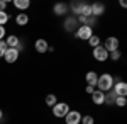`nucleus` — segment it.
<instances>
[{
	"instance_id": "f257e3e1",
	"label": "nucleus",
	"mask_w": 127,
	"mask_h": 124,
	"mask_svg": "<svg viewBox=\"0 0 127 124\" xmlns=\"http://www.w3.org/2000/svg\"><path fill=\"white\" fill-rule=\"evenodd\" d=\"M112 87H114V76L110 75V73H102V75H98V80H97V90L100 92H108V90H112Z\"/></svg>"
},
{
	"instance_id": "f03ea898",
	"label": "nucleus",
	"mask_w": 127,
	"mask_h": 124,
	"mask_svg": "<svg viewBox=\"0 0 127 124\" xmlns=\"http://www.w3.org/2000/svg\"><path fill=\"white\" fill-rule=\"evenodd\" d=\"M51 109H53V116L58 117V119H63V117L71 111L68 102H58V104L54 105V107H51Z\"/></svg>"
},
{
	"instance_id": "7ed1b4c3",
	"label": "nucleus",
	"mask_w": 127,
	"mask_h": 124,
	"mask_svg": "<svg viewBox=\"0 0 127 124\" xmlns=\"http://www.w3.org/2000/svg\"><path fill=\"white\" fill-rule=\"evenodd\" d=\"M75 36L81 41H88V39L93 36V29L88 27V26H78L76 31H75Z\"/></svg>"
},
{
	"instance_id": "20e7f679",
	"label": "nucleus",
	"mask_w": 127,
	"mask_h": 124,
	"mask_svg": "<svg viewBox=\"0 0 127 124\" xmlns=\"http://www.w3.org/2000/svg\"><path fill=\"white\" fill-rule=\"evenodd\" d=\"M119 46H120V41H119V38H115V36H108V38L105 39V43H103V48H105L107 53L117 51Z\"/></svg>"
},
{
	"instance_id": "39448f33",
	"label": "nucleus",
	"mask_w": 127,
	"mask_h": 124,
	"mask_svg": "<svg viewBox=\"0 0 127 124\" xmlns=\"http://www.w3.org/2000/svg\"><path fill=\"white\" fill-rule=\"evenodd\" d=\"M92 56L95 58L97 61H100V63H103V61H107L108 60V53L105 51V48L100 44V46H97V48L92 49Z\"/></svg>"
},
{
	"instance_id": "423d86ee",
	"label": "nucleus",
	"mask_w": 127,
	"mask_h": 124,
	"mask_svg": "<svg viewBox=\"0 0 127 124\" xmlns=\"http://www.w3.org/2000/svg\"><path fill=\"white\" fill-rule=\"evenodd\" d=\"M112 92L117 97H127V83L124 80H119V82H114V87H112Z\"/></svg>"
},
{
	"instance_id": "0eeeda50",
	"label": "nucleus",
	"mask_w": 127,
	"mask_h": 124,
	"mask_svg": "<svg viewBox=\"0 0 127 124\" xmlns=\"http://www.w3.org/2000/svg\"><path fill=\"white\" fill-rule=\"evenodd\" d=\"M81 112H78V111H69L68 114L64 116V123L66 124H80L81 123Z\"/></svg>"
},
{
	"instance_id": "6e6552de",
	"label": "nucleus",
	"mask_w": 127,
	"mask_h": 124,
	"mask_svg": "<svg viewBox=\"0 0 127 124\" xmlns=\"http://www.w3.org/2000/svg\"><path fill=\"white\" fill-rule=\"evenodd\" d=\"M90 9H92V15H93V17H100V15L105 14V3H102V2H93V3H90Z\"/></svg>"
},
{
	"instance_id": "1a4fd4ad",
	"label": "nucleus",
	"mask_w": 127,
	"mask_h": 124,
	"mask_svg": "<svg viewBox=\"0 0 127 124\" xmlns=\"http://www.w3.org/2000/svg\"><path fill=\"white\" fill-rule=\"evenodd\" d=\"M34 49H36L39 55H44V53H48V49H49V43L44 38L36 39V43H34Z\"/></svg>"
},
{
	"instance_id": "9d476101",
	"label": "nucleus",
	"mask_w": 127,
	"mask_h": 124,
	"mask_svg": "<svg viewBox=\"0 0 127 124\" xmlns=\"http://www.w3.org/2000/svg\"><path fill=\"white\" fill-rule=\"evenodd\" d=\"M3 60H5L7 63H15V61L19 60V51L15 48H9L5 51V55H3Z\"/></svg>"
},
{
	"instance_id": "9b49d317",
	"label": "nucleus",
	"mask_w": 127,
	"mask_h": 124,
	"mask_svg": "<svg viewBox=\"0 0 127 124\" xmlns=\"http://www.w3.org/2000/svg\"><path fill=\"white\" fill-rule=\"evenodd\" d=\"M92 100H93V104H95V105H103V104H105V94L100 92V90H93V94H92Z\"/></svg>"
},
{
	"instance_id": "f8f14e48",
	"label": "nucleus",
	"mask_w": 127,
	"mask_h": 124,
	"mask_svg": "<svg viewBox=\"0 0 127 124\" xmlns=\"http://www.w3.org/2000/svg\"><path fill=\"white\" fill-rule=\"evenodd\" d=\"M68 10H69L68 3H64V2H58V3H54V7H53V12H54L56 15H64Z\"/></svg>"
},
{
	"instance_id": "ddd939ff",
	"label": "nucleus",
	"mask_w": 127,
	"mask_h": 124,
	"mask_svg": "<svg viewBox=\"0 0 127 124\" xmlns=\"http://www.w3.org/2000/svg\"><path fill=\"white\" fill-rule=\"evenodd\" d=\"M3 41H5V44H7V48H17V46L20 44L19 36H15V34H10V36H7Z\"/></svg>"
},
{
	"instance_id": "4468645a",
	"label": "nucleus",
	"mask_w": 127,
	"mask_h": 124,
	"mask_svg": "<svg viewBox=\"0 0 127 124\" xmlns=\"http://www.w3.org/2000/svg\"><path fill=\"white\" fill-rule=\"evenodd\" d=\"M15 9H19V12H26V10L31 7V2L29 0H14L12 2Z\"/></svg>"
},
{
	"instance_id": "2eb2a0df",
	"label": "nucleus",
	"mask_w": 127,
	"mask_h": 124,
	"mask_svg": "<svg viewBox=\"0 0 127 124\" xmlns=\"http://www.w3.org/2000/svg\"><path fill=\"white\" fill-rule=\"evenodd\" d=\"M85 80H87V85H90V87H97L98 75L95 73V71H87V75H85Z\"/></svg>"
},
{
	"instance_id": "dca6fc26",
	"label": "nucleus",
	"mask_w": 127,
	"mask_h": 124,
	"mask_svg": "<svg viewBox=\"0 0 127 124\" xmlns=\"http://www.w3.org/2000/svg\"><path fill=\"white\" fill-rule=\"evenodd\" d=\"M15 24L20 26V27H22V26H27V24H29V15H27L26 12H19L17 17H15Z\"/></svg>"
},
{
	"instance_id": "f3484780",
	"label": "nucleus",
	"mask_w": 127,
	"mask_h": 124,
	"mask_svg": "<svg viewBox=\"0 0 127 124\" xmlns=\"http://www.w3.org/2000/svg\"><path fill=\"white\" fill-rule=\"evenodd\" d=\"M76 17L75 15H71V17H68V19L64 20V29L66 31H76Z\"/></svg>"
},
{
	"instance_id": "a211bd4d",
	"label": "nucleus",
	"mask_w": 127,
	"mask_h": 124,
	"mask_svg": "<svg viewBox=\"0 0 127 124\" xmlns=\"http://www.w3.org/2000/svg\"><path fill=\"white\" fill-rule=\"evenodd\" d=\"M44 102H46V105H48V107H54V105L58 104V97L54 95V94H48V95H46V99H44Z\"/></svg>"
},
{
	"instance_id": "6ab92c4d",
	"label": "nucleus",
	"mask_w": 127,
	"mask_h": 124,
	"mask_svg": "<svg viewBox=\"0 0 127 124\" xmlns=\"http://www.w3.org/2000/svg\"><path fill=\"white\" fill-rule=\"evenodd\" d=\"M115 99H117V95H115L112 90L105 92V104H107V105H114V104H115Z\"/></svg>"
},
{
	"instance_id": "aec40b11",
	"label": "nucleus",
	"mask_w": 127,
	"mask_h": 124,
	"mask_svg": "<svg viewBox=\"0 0 127 124\" xmlns=\"http://www.w3.org/2000/svg\"><path fill=\"white\" fill-rule=\"evenodd\" d=\"M88 44L92 46V48H97V46H100V36H92V38L88 39Z\"/></svg>"
},
{
	"instance_id": "412c9836",
	"label": "nucleus",
	"mask_w": 127,
	"mask_h": 124,
	"mask_svg": "<svg viewBox=\"0 0 127 124\" xmlns=\"http://www.w3.org/2000/svg\"><path fill=\"white\" fill-rule=\"evenodd\" d=\"M9 19H10V15L7 12H0V26L2 27H5V24L9 22Z\"/></svg>"
},
{
	"instance_id": "4be33fe9",
	"label": "nucleus",
	"mask_w": 127,
	"mask_h": 124,
	"mask_svg": "<svg viewBox=\"0 0 127 124\" xmlns=\"http://www.w3.org/2000/svg\"><path fill=\"white\" fill-rule=\"evenodd\" d=\"M80 124H95V119H93V116H90V114L81 116V123Z\"/></svg>"
},
{
	"instance_id": "5701e85b",
	"label": "nucleus",
	"mask_w": 127,
	"mask_h": 124,
	"mask_svg": "<svg viewBox=\"0 0 127 124\" xmlns=\"http://www.w3.org/2000/svg\"><path fill=\"white\" fill-rule=\"evenodd\" d=\"M120 56H122L120 49H117V51H112V53H108V58H110L112 61H119V60H120Z\"/></svg>"
},
{
	"instance_id": "b1692460",
	"label": "nucleus",
	"mask_w": 127,
	"mask_h": 124,
	"mask_svg": "<svg viewBox=\"0 0 127 124\" xmlns=\"http://www.w3.org/2000/svg\"><path fill=\"white\" fill-rule=\"evenodd\" d=\"M126 104H127V97H117L114 105H117V107H126Z\"/></svg>"
},
{
	"instance_id": "393cba45",
	"label": "nucleus",
	"mask_w": 127,
	"mask_h": 124,
	"mask_svg": "<svg viewBox=\"0 0 127 124\" xmlns=\"http://www.w3.org/2000/svg\"><path fill=\"white\" fill-rule=\"evenodd\" d=\"M7 44H5V41H0V58H3V55H5V51H7Z\"/></svg>"
},
{
	"instance_id": "a878e982",
	"label": "nucleus",
	"mask_w": 127,
	"mask_h": 124,
	"mask_svg": "<svg viewBox=\"0 0 127 124\" xmlns=\"http://www.w3.org/2000/svg\"><path fill=\"white\" fill-rule=\"evenodd\" d=\"M7 7H9V0H0V12H5Z\"/></svg>"
},
{
	"instance_id": "bb28decb",
	"label": "nucleus",
	"mask_w": 127,
	"mask_h": 124,
	"mask_svg": "<svg viewBox=\"0 0 127 124\" xmlns=\"http://www.w3.org/2000/svg\"><path fill=\"white\" fill-rule=\"evenodd\" d=\"M5 36H7V31H5V27H2V26H0V41H3Z\"/></svg>"
},
{
	"instance_id": "cd10ccee",
	"label": "nucleus",
	"mask_w": 127,
	"mask_h": 124,
	"mask_svg": "<svg viewBox=\"0 0 127 124\" xmlns=\"http://www.w3.org/2000/svg\"><path fill=\"white\" fill-rule=\"evenodd\" d=\"M85 90H87V94H90V95H92V94H93V90H95V87L87 85V88H85Z\"/></svg>"
},
{
	"instance_id": "c85d7f7f",
	"label": "nucleus",
	"mask_w": 127,
	"mask_h": 124,
	"mask_svg": "<svg viewBox=\"0 0 127 124\" xmlns=\"http://www.w3.org/2000/svg\"><path fill=\"white\" fill-rule=\"evenodd\" d=\"M2 117H3V111L0 109V121H2Z\"/></svg>"
}]
</instances>
